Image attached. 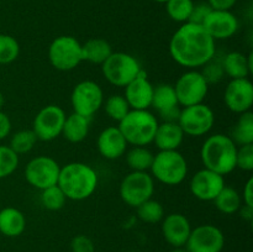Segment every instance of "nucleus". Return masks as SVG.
Listing matches in <instances>:
<instances>
[{
    "label": "nucleus",
    "instance_id": "nucleus-6",
    "mask_svg": "<svg viewBox=\"0 0 253 252\" xmlns=\"http://www.w3.org/2000/svg\"><path fill=\"white\" fill-rule=\"evenodd\" d=\"M101 72L109 83L125 88L143 71L135 56L126 52H113L101 64Z\"/></svg>",
    "mask_w": 253,
    "mask_h": 252
},
{
    "label": "nucleus",
    "instance_id": "nucleus-26",
    "mask_svg": "<svg viewBox=\"0 0 253 252\" xmlns=\"http://www.w3.org/2000/svg\"><path fill=\"white\" fill-rule=\"evenodd\" d=\"M180 106L178 103L177 94H175L174 86L172 84H158L153 88L152 103L151 108L155 109L158 114L165 113L173 108Z\"/></svg>",
    "mask_w": 253,
    "mask_h": 252
},
{
    "label": "nucleus",
    "instance_id": "nucleus-43",
    "mask_svg": "<svg viewBox=\"0 0 253 252\" xmlns=\"http://www.w3.org/2000/svg\"><path fill=\"white\" fill-rule=\"evenodd\" d=\"M242 202L246 207L253 208V178H249L242 192Z\"/></svg>",
    "mask_w": 253,
    "mask_h": 252
},
{
    "label": "nucleus",
    "instance_id": "nucleus-47",
    "mask_svg": "<svg viewBox=\"0 0 253 252\" xmlns=\"http://www.w3.org/2000/svg\"><path fill=\"white\" fill-rule=\"evenodd\" d=\"M153 1H156V2H161V4H166V2H167L168 0H153Z\"/></svg>",
    "mask_w": 253,
    "mask_h": 252
},
{
    "label": "nucleus",
    "instance_id": "nucleus-22",
    "mask_svg": "<svg viewBox=\"0 0 253 252\" xmlns=\"http://www.w3.org/2000/svg\"><path fill=\"white\" fill-rule=\"evenodd\" d=\"M225 76L230 79L249 78L252 74V53L246 56L239 51H232L221 58Z\"/></svg>",
    "mask_w": 253,
    "mask_h": 252
},
{
    "label": "nucleus",
    "instance_id": "nucleus-19",
    "mask_svg": "<svg viewBox=\"0 0 253 252\" xmlns=\"http://www.w3.org/2000/svg\"><path fill=\"white\" fill-rule=\"evenodd\" d=\"M127 141L123 136L118 126L105 127L98 136L96 147L99 153L105 160H119L127 151Z\"/></svg>",
    "mask_w": 253,
    "mask_h": 252
},
{
    "label": "nucleus",
    "instance_id": "nucleus-20",
    "mask_svg": "<svg viewBox=\"0 0 253 252\" xmlns=\"http://www.w3.org/2000/svg\"><path fill=\"white\" fill-rule=\"evenodd\" d=\"M192 226L185 215L173 212L162 219V235L173 247H184L189 239Z\"/></svg>",
    "mask_w": 253,
    "mask_h": 252
},
{
    "label": "nucleus",
    "instance_id": "nucleus-32",
    "mask_svg": "<svg viewBox=\"0 0 253 252\" xmlns=\"http://www.w3.org/2000/svg\"><path fill=\"white\" fill-rule=\"evenodd\" d=\"M103 108L106 115L111 120L118 121V123H120L131 110L125 96L120 95V94H113V95L109 96L106 100H104Z\"/></svg>",
    "mask_w": 253,
    "mask_h": 252
},
{
    "label": "nucleus",
    "instance_id": "nucleus-38",
    "mask_svg": "<svg viewBox=\"0 0 253 252\" xmlns=\"http://www.w3.org/2000/svg\"><path fill=\"white\" fill-rule=\"evenodd\" d=\"M236 168L245 172L253 170V143L237 147Z\"/></svg>",
    "mask_w": 253,
    "mask_h": 252
},
{
    "label": "nucleus",
    "instance_id": "nucleus-36",
    "mask_svg": "<svg viewBox=\"0 0 253 252\" xmlns=\"http://www.w3.org/2000/svg\"><path fill=\"white\" fill-rule=\"evenodd\" d=\"M20 156L10 148V146L0 145V179L10 177L17 169Z\"/></svg>",
    "mask_w": 253,
    "mask_h": 252
},
{
    "label": "nucleus",
    "instance_id": "nucleus-16",
    "mask_svg": "<svg viewBox=\"0 0 253 252\" xmlns=\"http://www.w3.org/2000/svg\"><path fill=\"white\" fill-rule=\"evenodd\" d=\"M224 187V175L208 168L198 170L189 183L192 195L202 202H212Z\"/></svg>",
    "mask_w": 253,
    "mask_h": 252
},
{
    "label": "nucleus",
    "instance_id": "nucleus-15",
    "mask_svg": "<svg viewBox=\"0 0 253 252\" xmlns=\"http://www.w3.org/2000/svg\"><path fill=\"white\" fill-rule=\"evenodd\" d=\"M224 103L231 113L251 111L253 105V84L249 78L231 79L224 91Z\"/></svg>",
    "mask_w": 253,
    "mask_h": 252
},
{
    "label": "nucleus",
    "instance_id": "nucleus-35",
    "mask_svg": "<svg viewBox=\"0 0 253 252\" xmlns=\"http://www.w3.org/2000/svg\"><path fill=\"white\" fill-rule=\"evenodd\" d=\"M67 198L58 185L41 190V204L49 211H58L66 205Z\"/></svg>",
    "mask_w": 253,
    "mask_h": 252
},
{
    "label": "nucleus",
    "instance_id": "nucleus-31",
    "mask_svg": "<svg viewBox=\"0 0 253 252\" xmlns=\"http://www.w3.org/2000/svg\"><path fill=\"white\" fill-rule=\"evenodd\" d=\"M37 137L32 128H25V130H19L15 133H12L11 138H10V148L17 155H25L29 153L32 148L36 146Z\"/></svg>",
    "mask_w": 253,
    "mask_h": 252
},
{
    "label": "nucleus",
    "instance_id": "nucleus-18",
    "mask_svg": "<svg viewBox=\"0 0 253 252\" xmlns=\"http://www.w3.org/2000/svg\"><path fill=\"white\" fill-rule=\"evenodd\" d=\"M153 84L148 81L145 72L138 74L132 82L125 86V96L128 106L132 110H148L153 95Z\"/></svg>",
    "mask_w": 253,
    "mask_h": 252
},
{
    "label": "nucleus",
    "instance_id": "nucleus-25",
    "mask_svg": "<svg viewBox=\"0 0 253 252\" xmlns=\"http://www.w3.org/2000/svg\"><path fill=\"white\" fill-rule=\"evenodd\" d=\"M82 53H83V61L101 66L113 53V48L106 40L95 37L82 43Z\"/></svg>",
    "mask_w": 253,
    "mask_h": 252
},
{
    "label": "nucleus",
    "instance_id": "nucleus-12",
    "mask_svg": "<svg viewBox=\"0 0 253 252\" xmlns=\"http://www.w3.org/2000/svg\"><path fill=\"white\" fill-rule=\"evenodd\" d=\"M104 103V93L101 86L94 81H82L76 84L71 94V104L73 113L90 119L100 110Z\"/></svg>",
    "mask_w": 253,
    "mask_h": 252
},
{
    "label": "nucleus",
    "instance_id": "nucleus-8",
    "mask_svg": "<svg viewBox=\"0 0 253 252\" xmlns=\"http://www.w3.org/2000/svg\"><path fill=\"white\" fill-rule=\"evenodd\" d=\"M119 193L126 205L137 208L138 205L152 198L155 193V179L148 172L131 170L121 180Z\"/></svg>",
    "mask_w": 253,
    "mask_h": 252
},
{
    "label": "nucleus",
    "instance_id": "nucleus-45",
    "mask_svg": "<svg viewBox=\"0 0 253 252\" xmlns=\"http://www.w3.org/2000/svg\"><path fill=\"white\" fill-rule=\"evenodd\" d=\"M169 252H189L184 247H173V250H170Z\"/></svg>",
    "mask_w": 253,
    "mask_h": 252
},
{
    "label": "nucleus",
    "instance_id": "nucleus-7",
    "mask_svg": "<svg viewBox=\"0 0 253 252\" xmlns=\"http://www.w3.org/2000/svg\"><path fill=\"white\" fill-rule=\"evenodd\" d=\"M48 59L57 71H73L83 62L82 43L69 35L56 37L48 47Z\"/></svg>",
    "mask_w": 253,
    "mask_h": 252
},
{
    "label": "nucleus",
    "instance_id": "nucleus-44",
    "mask_svg": "<svg viewBox=\"0 0 253 252\" xmlns=\"http://www.w3.org/2000/svg\"><path fill=\"white\" fill-rule=\"evenodd\" d=\"M239 211H240V214H241V216L244 217L245 220H247V221H251V220L253 219V208L244 205V207L240 208Z\"/></svg>",
    "mask_w": 253,
    "mask_h": 252
},
{
    "label": "nucleus",
    "instance_id": "nucleus-17",
    "mask_svg": "<svg viewBox=\"0 0 253 252\" xmlns=\"http://www.w3.org/2000/svg\"><path fill=\"white\" fill-rule=\"evenodd\" d=\"M203 27L216 41L227 40L236 35L240 29V22L231 11L211 10L203 22Z\"/></svg>",
    "mask_w": 253,
    "mask_h": 252
},
{
    "label": "nucleus",
    "instance_id": "nucleus-40",
    "mask_svg": "<svg viewBox=\"0 0 253 252\" xmlns=\"http://www.w3.org/2000/svg\"><path fill=\"white\" fill-rule=\"evenodd\" d=\"M211 7L209 6L208 2H198V4H194L192 10V14H190L189 20L188 22H192V24L197 25H203L204 20L207 19V16L209 15V12L211 11Z\"/></svg>",
    "mask_w": 253,
    "mask_h": 252
},
{
    "label": "nucleus",
    "instance_id": "nucleus-2",
    "mask_svg": "<svg viewBox=\"0 0 253 252\" xmlns=\"http://www.w3.org/2000/svg\"><path fill=\"white\" fill-rule=\"evenodd\" d=\"M99 177L91 166L83 162H71L61 167L58 185L67 199L82 202L94 194Z\"/></svg>",
    "mask_w": 253,
    "mask_h": 252
},
{
    "label": "nucleus",
    "instance_id": "nucleus-34",
    "mask_svg": "<svg viewBox=\"0 0 253 252\" xmlns=\"http://www.w3.org/2000/svg\"><path fill=\"white\" fill-rule=\"evenodd\" d=\"M20 44L15 37L0 34V64H10L19 58Z\"/></svg>",
    "mask_w": 253,
    "mask_h": 252
},
{
    "label": "nucleus",
    "instance_id": "nucleus-1",
    "mask_svg": "<svg viewBox=\"0 0 253 252\" xmlns=\"http://www.w3.org/2000/svg\"><path fill=\"white\" fill-rule=\"evenodd\" d=\"M169 54L179 66L198 69L216 54V44L203 25L185 22L170 39Z\"/></svg>",
    "mask_w": 253,
    "mask_h": 252
},
{
    "label": "nucleus",
    "instance_id": "nucleus-24",
    "mask_svg": "<svg viewBox=\"0 0 253 252\" xmlns=\"http://www.w3.org/2000/svg\"><path fill=\"white\" fill-rule=\"evenodd\" d=\"M90 130V119L82 116L77 113H72L66 116L62 136L71 143H79L88 137Z\"/></svg>",
    "mask_w": 253,
    "mask_h": 252
},
{
    "label": "nucleus",
    "instance_id": "nucleus-30",
    "mask_svg": "<svg viewBox=\"0 0 253 252\" xmlns=\"http://www.w3.org/2000/svg\"><path fill=\"white\" fill-rule=\"evenodd\" d=\"M137 217L146 224H157L165 217V208L158 200L148 199L136 208Z\"/></svg>",
    "mask_w": 253,
    "mask_h": 252
},
{
    "label": "nucleus",
    "instance_id": "nucleus-46",
    "mask_svg": "<svg viewBox=\"0 0 253 252\" xmlns=\"http://www.w3.org/2000/svg\"><path fill=\"white\" fill-rule=\"evenodd\" d=\"M4 104H5V96H4V94L0 91V110H2V106H4Z\"/></svg>",
    "mask_w": 253,
    "mask_h": 252
},
{
    "label": "nucleus",
    "instance_id": "nucleus-37",
    "mask_svg": "<svg viewBox=\"0 0 253 252\" xmlns=\"http://www.w3.org/2000/svg\"><path fill=\"white\" fill-rule=\"evenodd\" d=\"M200 73L203 74V77H204L205 81L208 82L209 85L210 84L219 83L222 79V77L225 76L221 58H217L216 54H215L210 61H208L207 63L202 67Z\"/></svg>",
    "mask_w": 253,
    "mask_h": 252
},
{
    "label": "nucleus",
    "instance_id": "nucleus-10",
    "mask_svg": "<svg viewBox=\"0 0 253 252\" xmlns=\"http://www.w3.org/2000/svg\"><path fill=\"white\" fill-rule=\"evenodd\" d=\"M214 124V111L204 103L183 108L178 119V125L180 126L184 135L192 137L205 136L211 131Z\"/></svg>",
    "mask_w": 253,
    "mask_h": 252
},
{
    "label": "nucleus",
    "instance_id": "nucleus-39",
    "mask_svg": "<svg viewBox=\"0 0 253 252\" xmlns=\"http://www.w3.org/2000/svg\"><path fill=\"white\" fill-rule=\"evenodd\" d=\"M72 252H95V246L90 237L85 235H77L71 241Z\"/></svg>",
    "mask_w": 253,
    "mask_h": 252
},
{
    "label": "nucleus",
    "instance_id": "nucleus-42",
    "mask_svg": "<svg viewBox=\"0 0 253 252\" xmlns=\"http://www.w3.org/2000/svg\"><path fill=\"white\" fill-rule=\"evenodd\" d=\"M208 4L212 10H225L231 11L232 7L236 5L237 0H208Z\"/></svg>",
    "mask_w": 253,
    "mask_h": 252
},
{
    "label": "nucleus",
    "instance_id": "nucleus-3",
    "mask_svg": "<svg viewBox=\"0 0 253 252\" xmlns=\"http://www.w3.org/2000/svg\"><path fill=\"white\" fill-rule=\"evenodd\" d=\"M239 146L229 135L214 133L204 141L200 158L204 168L226 175L236 169V153Z\"/></svg>",
    "mask_w": 253,
    "mask_h": 252
},
{
    "label": "nucleus",
    "instance_id": "nucleus-13",
    "mask_svg": "<svg viewBox=\"0 0 253 252\" xmlns=\"http://www.w3.org/2000/svg\"><path fill=\"white\" fill-rule=\"evenodd\" d=\"M66 116L63 109L54 104L42 108L36 114L32 123V131L36 135L37 140L48 142L59 137L62 135Z\"/></svg>",
    "mask_w": 253,
    "mask_h": 252
},
{
    "label": "nucleus",
    "instance_id": "nucleus-29",
    "mask_svg": "<svg viewBox=\"0 0 253 252\" xmlns=\"http://www.w3.org/2000/svg\"><path fill=\"white\" fill-rule=\"evenodd\" d=\"M212 203H214L215 208L220 212L226 215H232L239 211L240 208L242 207V198L241 194L236 189L225 185L221 189V192L212 200Z\"/></svg>",
    "mask_w": 253,
    "mask_h": 252
},
{
    "label": "nucleus",
    "instance_id": "nucleus-9",
    "mask_svg": "<svg viewBox=\"0 0 253 252\" xmlns=\"http://www.w3.org/2000/svg\"><path fill=\"white\" fill-rule=\"evenodd\" d=\"M173 86L178 103L183 108L204 103L209 91V84L198 69H188L177 79Z\"/></svg>",
    "mask_w": 253,
    "mask_h": 252
},
{
    "label": "nucleus",
    "instance_id": "nucleus-23",
    "mask_svg": "<svg viewBox=\"0 0 253 252\" xmlns=\"http://www.w3.org/2000/svg\"><path fill=\"white\" fill-rule=\"evenodd\" d=\"M26 229V217L24 212L14 207L0 210V234L6 237H17Z\"/></svg>",
    "mask_w": 253,
    "mask_h": 252
},
{
    "label": "nucleus",
    "instance_id": "nucleus-11",
    "mask_svg": "<svg viewBox=\"0 0 253 252\" xmlns=\"http://www.w3.org/2000/svg\"><path fill=\"white\" fill-rule=\"evenodd\" d=\"M61 166L49 156H36L25 167V179L31 187L39 190L53 187L58 183Z\"/></svg>",
    "mask_w": 253,
    "mask_h": 252
},
{
    "label": "nucleus",
    "instance_id": "nucleus-27",
    "mask_svg": "<svg viewBox=\"0 0 253 252\" xmlns=\"http://www.w3.org/2000/svg\"><path fill=\"white\" fill-rule=\"evenodd\" d=\"M155 155L146 146H133L126 151V163L133 172H147L152 166Z\"/></svg>",
    "mask_w": 253,
    "mask_h": 252
},
{
    "label": "nucleus",
    "instance_id": "nucleus-5",
    "mask_svg": "<svg viewBox=\"0 0 253 252\" xmlns=\"http://www.w3.org/2000/svg\"><path fill=\"white\" fill-rule=\"evenodd\" d=\"M188 162L178 150L160 151L153 157L151 175L166 185H178L187 178Z\"/></svg>",
    "mask_w": 253,
    "mask_h": 252
},
{
    "label": "nucleus",
    "instance_id": "nucleus-41",
    "mask_svg": "<svg viewBox=\"0 0 253 252\" xmlns=\"http://www.w3.org/2000/svg\"><path fill=\"white\" fill-rule=\"evenodd\" d=\"M12 124L10 118L7 116V114H5L4 111L0 110V141L6 138L7 136L11 132Z\"/></svg>",
    "mask_w": 253,
    "mask_h": 252
},
{
    "label": "nucleus",
    "instance_id": "nucleus-21",
    "mask_svg": "<svg viewBox=\"0 0 253 252\" xmlns=\"http://www.w3.org/2000/svg\"><path fill=\"white\" fill-rule=\"evenodd\" d=\"M184 136V132L178 125V123L162 121L161 124H158L153 143L160 151H174L182 146Z\"/></svg>",
    "mask_w": 253,
    "mask_h": 252
},
{
    "label": "nucleus",
    "instance_id": "nucleus-28",
    "mask_svg": "<svg viewBox=\"0 0 253 252\" xmlns=\"http://www.w3.org/2000/svg\"><path fill=\"white\" fill-rule=\"evenodd\" d=\"M231 140L237 146L249 145L253 143V114L252 111L240 114L236 124L232 127L230 133Z\"/></svg>",
    "mask_w": 253,
    "mask_h": 252
},
{
    "label": "nucleus",
    "instance_id": "nucleus-14",
    "mask_svg": "<svg viewBox=\"0 0 253 252\" xmlns=\"http://www.w3.org/2000/svg\"><path fill=\"white\" fill-rule=\"evenodd\" d=\"M224 246V232L211 224L199 225L192 229L185 244V249L189 252H221Z\"/></svg>",
    "mask_w": 253,
    "mask_h": 252
},
{
    "label": "nucleus",
    "instance_id": "nucleus-33",
    "mask_svg": "<svg viewBox=\"0 0 253 252\" xmlns=\"http://www.w3.org/2000/svg\"><path fill=\"white\" fill-rule=\"evenodd\" d=\"M194 1L193 0H168L166 2L167 14L173 21L185 24L192 14Z\"/></svg>",
    "mask_w": 253,
    "mask_h": 252
},
{
    "label": "nucleus",
    "instance_id": "nucleus-4",
    "mask_svg": "<svg viewBox=\"0 0 253 252\" xmlns=\"http://www.w3.org/2000/svg\"><path fill=\"white\" fill-rule=\"evenodd\" d=\"M158 124V119L150 110L131 109L118 127L128 145L148 146L153 142Z\"/></svg>",
    "mask_w": 253,
    "mask_h": 252
}]
</instances>
